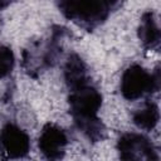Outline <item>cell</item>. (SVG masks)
<instances>
[{"mask_svg": "<svg viewBox=\"0 0 161 161\" xmlns=\"http://www.w3.org/2000/svg\"><path fill=\"white\" fill-rule=\"evenodd\" d=\"M99 107L101 94L96 89L87 87L86 84L74 88V92L70 96V108L75 121L96 117Z\"/></svg>", "mask_w": 161, "mask_h": 161, "instance_id": "obj_2", "label": "cell"}, {"mask_svg": "<svg viewBox=\"0 0 161 161\" xmlns=\"http://www.w3.org/2000/svg\"><path fill=\"white\" fill-rule=\"evenodd\" d=\"M14 64V57L9 48L0 45V78L8 75Z\"/></svg>", "mask_w": 161, "mask_h": 161, "instance_id": "obj_10", "label": "cell"}, {"mask_svg": "<svg viewBox=\"0 0 161 161\" xmlns=\"http://www.w3.org/2000/svg\"><path fill=\"white\" fill-rule=\"evenodd\" d=\"M64 73L67 82L73 88H78L86 84V67L77 55H73L68 59Z\"/></svg>", "mask_w": 161, "mask_h": 161, "instance_id": "obj_6", "label": "cell"}, {"mask_svg": "<svg viewBox=\"0 0 161 161\" xmlns=\"http://www.w3.org/2000/svg\"><path fill=\"white\" fill-rule=\"evenodd\" d=\"M140 38L147 47H155L158 43L160 31L158 26L152 16V14H146L143 20L141 21V29H140Z\"/></svg>", "mask_w": 161, "mask_h": 161, "instance_id": "obj_8", "label": "cell"}, {"mask_svg": "<svg viewBox=\"0 0 161 161\" xmlns=\"http://www.w3.org/2000/svg\"><path fill=\"white\" fill-rule=\"evenodd\" d=\"M118 150L122 158H152V146L145 137L135 133H128L118 141Z\"/></svg>", "mask_w": 161, "mask_h": 161, "instance_id": "obj_4", "label": "cell"}, {"mask_svg": "<svg viewBox=\"0 0 161 161\" xmlns=\"http://www.w3.org/2000/svg\"><path fill=\"white\" fill-rule=\"evenodd\" d=\"M0 146L9 157H21L28 152L30 142L24 131L8 125L0 132Z\"/></svg>", "mask_w": 161, "mask_h": 161, "instance_id": "obj_3", "label": "cell"}, {"mask_svg": "<svg viewBox=\"0 0 161 161\" xmlns=\"http://www.w3.org/2000/svg\"><path fill=\"white\" fill-rule=\"evenodd\" d=\"M67 145L65 133L57 126L48 125L40 133L39 148L48 158H58L64 152Z\"/></svg>", "mask_w": 161, "mask_h": 161, "instance_id": "obj_5", "label": "cell"}, {"mask_svg": "<svg viewBox=\"0 0 161 161\" xmlns=\"http://www.w3.org/2000/svg\"><path fill=\"white\" fill-rule=\"evenodd\" d=\"M133 119L140 128L152 130L158 122V109L153 103H148L135 113Z\"/></svg>", "mask_w": 161, "mask_h": 161, "instance_id": "obj_7", "label": "cell"}, {"mask_svg": "<svg viewBox=\"0 0 161 161\" xmlns=\"http://www.w3.org/2000/svg\"><path fill=\"white\" fill-rule=\"evenodd\" d=\"M60 11L69 19H78L83 0H58Z\"/></svg>", "mask_w": 161, "mask_h": 161, "instance_id": "obj_9", "label": "cell"}, {"mask_svg": "<svg viewBox=\"0 0 161 161\" xmlns=\"http://www.w3.org/2000/svg\"><path fill=\"white\" fill-rule=\"evenodd\" d=\"M158 88V74H148L143 68L133 65L128 68L121 80V91L125 98L137 99L146 92Z\"/></svg>", "mask_w": 161, "mask_h": 161, "instance_id": "obj_1", "label": "cell"}, {"mask_svg": "<svg viewBox=\"0 0 161 161\" xmlns=\"http://www.w3.org/2000/svg\"><path fill=\"white\" fill-rule=\"evenodd\" d=\"M9 3V0H0V8H3V6H5L6 4Z\"/></svg>", "mask_w": 161, "mask_h": 161, "instance_id": "obj_11", "label": "cell"}]
</instances>
